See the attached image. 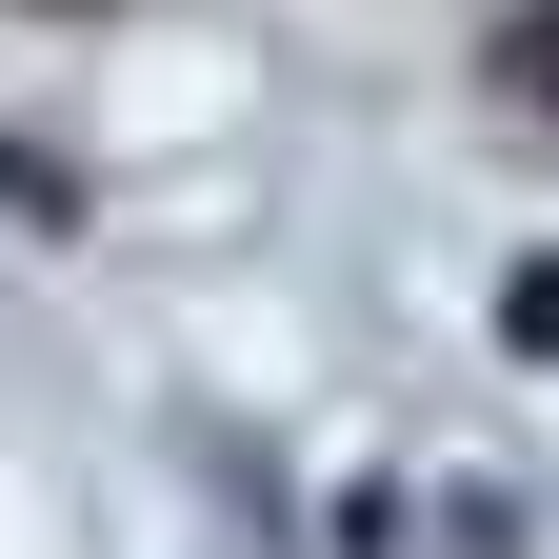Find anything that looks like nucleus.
I'll list each match as a JSON object with an SVG mask.
<instances>
[{
	"label": "nucleus",
	"instance_id": "1",
	"mask_svg": "<svg viewBox=\"0 0 559 559\" xmlns=\"http://www.w3.org/2000/svg\"><path fill=\"white\" fill-rule=\"evenodd\" d=\"M500 340H520V360H559V260H520V280H500Z\"/></svg>",
	"mask_w": 559,
	"mask_h": 559
},
{
	"label": "nucleus",
	"instance_id": "2",
	"mask_svg": "<svg viewBox=\"0 0 559 559\" xmlns=\"http://www.w3.org/2000/svg\"><path fill=\"white\" fill-rule=\"evenodd\" d=\"M0 221H81V200H60V160H40V140H0Z\"/></svg>",
	"mask_w": 559,
	"mask_h": 559
},
{
	"label": "nucleus",
	"instance_id": "3",
	"mask_svg": "<svg viewBox=\"0 0 559 559\" xmlns=\"http://www.w3.org/2000/svg\"><path fill=\"white\" fill-rule=\"evenodd\" d=\"M520 100H559V0H539V21H520Z\"/></svg>",
	"mask_w": 559,
	"mask_h": 559
}]
</instances>
